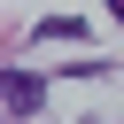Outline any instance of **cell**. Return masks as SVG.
I'll list each match as a JSON object with an SVG mask.
<instances>
[{
  "label": "cell",
  "mask_w": 124,
  "mask_h": 124,
  "mask_svg": "<svg viewBox=\"0 0 124 124\" xmlns=\"http://www.w3.org/2000/svg\"><path fill=\"white\" fill-rule=\"evenodd\" d=\"M108 16H116V23H124V0H108Z\"/></svg>",
  "instance_id": "2"
},
{
  "label": "cell",
  "mask_w": 124,
  "mask_h": 124,
  "mask_svg": "<svg viewBox=\"0 0 124 124\" xmlns=\"http://www.w3.org/2000/svg\"><path fill=\"white\" fill-rule=\"evenodd\" d=\"M0 93H8V116H31V108L46 101V78H31V70H8V78H0Z\"/></svg>",
  "instance_id": "1"
}]
</instances>
